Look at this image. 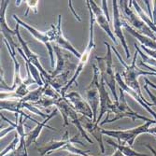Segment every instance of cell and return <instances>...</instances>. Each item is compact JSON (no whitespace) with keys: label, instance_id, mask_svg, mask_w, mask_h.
<instances>
[{"label":"cell","instance_id":"6da1fadb","mask_svg":"<svg viewBox=\"0 0 156 156\" xmlns=\"http://www.w3.org/2000/svg\"><path fill=\"white\" fill-rule=\"evenodd\" d=\"M104 44L107 47V52L106 55L103 57H98L95 56V60L98 64V69L100 77L104 80L105 83L108 86L110 91L112 92V94L114 96L115 102L119 100L116 93V76H114L113 72V63H112V54H111V46L108 43L107 41H104Z\"/></svg>","mask_w":156,"mask_h":156},{"label":"cell","instance_id":"7a4b0ae2","mask_svg":"<svg viewBox=\"0 0 156 156\" xmlns=\"http://www.w3.org/2000/svg\"><path fill=\"white\" fill-rule=\"evenodd\" d=\"M86 5L88 7V9H89V14H90V37H89V41H88V44L86 46V48L84 49L83 52L81 53V57L80 58V63L76 68V71L74 73V75L72 76V78L70 79V80H68V83L66 85V86L61 90V95L63 97L66 96V90L71 86V85L77 80L78 77L80 76V74L82 72V70L85 66V65L87 64L88 60H89V57L91 55V52L94 49L95 47V44H94V15L92 11V9H91V6H90V1L87 0L86 1Z\"/></svg>","mask_w":156,"mask_h":156},{"label":"cell","instance_id":"3957f363","mask_svg":"<svg viewBox=\"0 0 156 156\" xmlns=\"http://www.w3.org/2000/svg\"><path fill=\"white\" fill-rule=\"evenodd\" d=\"M124 117H128V118H132L133 120L136 119H142L145 120L147 122H151V120L144 118L142 116L138 115L137 113L134 112L126 103L125 97H124V92L120 89V98L119 100L114 102L112 104V106L109 108V112L107 114V118L104 120V122H102L100 124L104 125L105 123H109V122H113L121 118H124Z\"/></svg>","mask_w":156,"mask_h":156},{"label":"cell","instance_id":"277c9868","mask_svg":"<svg viewBox=\"0 0 156 156\" xmlns=\"http://www.w3.org/2000/svg\"><path fill=\"white\" fill-rule=\"evenodd\" d=\"M111 50L114 51V53L117 55V57L119 58L120 62L122 65H123L125 70L124 72L122 73V77L124 78L125 80V84L128 86L129 88L133 89L136 93H137V94L141 97V99L144 101V98L142 96V94H141V92H140V88H139V85H138V82H137V77L139 75H155L156 73H151V72H145V71H142V70L138 69L137 67H136V55H137V51L136 50V53H135V57H134V60H133V63L131 66H128L126 65L125 62L122 59L120 53L118 52V51L113 47L111 46ZM145 102V101H144ZM146 103V102H145ZM148 104V103H146ZM148 105H151V104H148Z\"/></svg>","mask_w":156,"mask_h":156},{"label":"cell","instance_id":"5b68a950","mask_svg":"<svg viewBox=\"0 0 156 156\" xmlns=\"http://www.w3.org/2000/svg\"><path fill=\"white\" fill-rule=\"evenodd\" d=\"M55 106H56V108L60 111V113L64 118V122H65L64 126H67L69 124V120H70V122L75 126H77V128L79 129L81 136L86 139L89 143L93 144V140L89 138L87 134L85 133L83 126L81 125V122L80 121V118L78 117V113L73 108V106L71 105V103H70L66 97L60 96L58 99H56Z\"/></svg>","mask_w":156,"mask_h":156},{"label":"cell","instance_id":"8992f818","mask_svg":"<svg viewBox=\"0 0 156 156\" xmlns=\"http://www.w3.org/2000/svg\"><path fill=\"white\" fill-rule=\"evenodd\" d=\"M12 18L15 20L16 23L20 24V26L22 25L23 27H24L25 29L29 31L30 34H32L38 41L42 42V43H43L46 46V48L48 49L49 54H50V57H51V66L53 68L54 67V56H53L54 51H53V46L51 44V42L54 41V39H55L56 32H57V27L54 26L53 24H51V29L47 33H41L40 31H38L37 29H36V28L32 27L31 25L25 23L17 15H15V14H13Z\"/></svg>","mask_w":156,"mask_h":156},{"label":"cell","instance_id":"52a82bcc","mask_svg":"<svg viewBox=\"0 0 156 156\" xmlns=\"http://www.w3.org/2000/svg\"><path fill=\"white\" fill-rule=\"evenodd\" d=\"M93 68H94V77L91 83L89 84V86L86 88V99L93 110L94 113L93 122L95 123L98 117L97 110L99 107V102H100V98H99V79H100V73H99V69L95 66V64H93Z\"/></svg>","mask_w":156,"mask_h":156},{"label":"cell","instance_id":"ba28073f","mask_svg":"<svg viewBox=\"0 0 156 156\" xmlns=\"http://www.w3.org/2000/svg\"><path fill=\"white\" fill-rule=\"evenodd\" d=\"M154 121L151 122H148L147 123L141 125L139 127H136V128L134 129H130V130H126V131H120V130H104L103 129V135H107L108 136L111 137H114L117 138L119 140V142L122 140L123 142H127L131 147L134 144V140L135 138L139 135V134H142L145 132H150L149 129V126L151 123H154Z\"/></svg>","mask_w":156,"mask_h":156},{"label":"cell","instance_id":"9c48e42d","mask_svg":"<svg viewBox=\"0 0 156 156\" xmlns=\"http://www.w3.org/2000/svg\"><path fill=\"white\" fill-rule=\"evenodd\" d=\"M19 27H20V24L16 23V26H15L16 36H17V37H18L19 42H20L21 45H22V50H23V51L24 52V55L26 56V58H27L28 61H29V63H31L32 65H34V66L39 70V72H40L41 75H42V79H44L45 80L49 81V80H51V75H50V74L46 71V70L43 68V66H41L38 55L36 54L35 52H33V51L29 49V47L27 46V43H26V42L23 39L22 36L20 35Z\"/></svg>","mask_w":156,"mask_h":156},{"label":"cell","instance_id":"30bf717a","mask_svg":"<svg viewBox=\"0 0 156 156\" xmlns=\"http://www.w3.org/2000/svg\"><path fill=\"white\" fill-rule=\"evenodd\" d=\"M65 97L71 103V105L73 106V108L76 110L77 113H80L82 116L87 117L91 120L94 119V113L90 105L88 104L87 100H84L79 93L71 92L68 94H66Z\"/></svg>","mask_w":156,"mask_h":156},{"label":"cell","instance_id":"8fae6325","mask_svg":"<svg viewBox=\"0 0 156 156\" xmlns=\"http://www.w3.org/2000/svg\"><path fill=\"white\" fill-rule=\"evenodd\" d=\"M9 4V0L2 1L1 13H0V27H1V34L4 37V39L8 41V43L9 44V47L12 50V51L15 52L17 43L14 41L13 36H16V31H15V29L11 30L10 28L8 26L7 22H6V10H7V8H8Z\"/></svg>","mask_w":156,"mask_h":156},{"label":"cell","instance_id":"7c38bea8","mask_svg":"<svg viewBox=\"0 0 156 156\" xmlns=\"http://www.w3.org/2000/svg\"><path fill=\"white\" fill-rule=\"evenodd\" d=\"M25 66H26V71H27V78L25 80L23 81V83L20 85L19 87H17V89L14 92H1V100H6L7 98L9 99H23L24 96H26L30 91H28V86H30L31 84L37 83L36 80H34V78L32 77L30 70H29V66H28L27 63H25Z\"/></svg>","mask_w":156,"mask_h":156},{"label":"cell","instance_id":"4fadbf2b","mask_svg":"<svg viewBox=\"0 0 156 156\" xmlns=\"http://www.w3.org/2000/svg\"><path fill=\"white\" fill-rule=\"evenodd\" d=\"M69 143H78V144L83 145V143L81 142V141L79 140L78 136H75L73 137H69L68 131H66L65 133V135L63 136V138L61 140H51L49 143H47L46 146L42 147V148H37V151H38L40 155L43 156V155L51 153L55 150L62 149L63 147H65L66 145H67Z\"/></svg>","mask_w":156,"mask_h":156},{"label":"cell","instance_id":"5bb4252c","mask_svg":"<svg viewBox=\"0 0 156 156\" xmlns=\"http://www.w3.org/2000/svg\"><path fill=\"white\" fill-rule=\"evenodd\" d=\"M90 6H91V9H92V11L94 15V20L97 22L98 25L100 26L102 29L108 34V36L111 38V40L114 42V44H118L117 43V40L115 38V36H114V33H113L110 29V24H109V21L108 20L107 16L105 15V13L103 11V9H101L99 8L95 1L92 0L90 1Z\"/></svg>","mask_w":156,"mask_h":156},{"label":"cell","instance_id":"9a60e30c","mask_svg":"<svg viewBox=\"0 0 156 156\" xmlns=\"http://www.w3.org/2000/svg\"><path fill=\"white\" fill-rule=\"evenodd\" d=\"M112 7H113V11H112L113 16L112 17H113V29H114V34L121 40V43H122V45L125 51V53H126V57H127V59H129V57H130L129 50H128V47H127L123 34L122 32V20L120 18V11L118 9V1L113 0Z\"/></svg>","mask_w":156,"mask_h":156},{"label":"cell","instance_id":"2e32d148","mask_svg":"<svg viewBox=\"0 0 156 156\" xmlns=\"http://www.w3.org/2000/svg\"><path fill=\"white\" fill-rule=\"evenodd\" d=\"M122 6H123V10H124V13L126 15V18L128 19V21L135 26L136 27V29L139 30L140 32H142L144 34H146L147 36H149L150 37H151L152 39H155V37L153 36L151 30L148 26H146L145 23H143L140 19H138V17H136V15L134 13V11L128 7L127 5V2L128 1H120Z\"/></svg>","mask_w":156,"mask_h":156},{"label":"cell","instance_id":"e0dca14e","mask_svg":"<svg viewBox=\"0 0 156 156\" xmlns=\"http://www.w3.org/2000/svg\"><path fill=\"white\" fill-rule=\"evenodd\" d=\"M105 85H106V83H105L104 80L100 77V79H99V98H100V111H99V115H98L97 121L95 122V124H97V125H99V122L101 121L102 116L105 114V113L109 112V108L113 104V102L111 101V99L109 98L108 93L106 90Z\"/></svg>","mask_w":156,"mask_h":156},{"label":"cell","instance_id":"ac0fdd59","mask_svg":"<svg viewBox=\"0 0 156 156\" xmlns=\"http://www.w3.org/2000/svg\"><path fill=\"white\" fill-rule=\"evenodd\" d=\"M80 122L83 124V127H85V129L88 133H90L96 140L97 142L99 143V147H100V151L101 153L105 152V147L103 144V139H102V136H103V129H101L99 125L95 124L93 120L87 118V117H84L82 116L81 118H80Z\"/></svg>","mask_w":156,"mask_h":156},{"label":"cell","instance_id":"d6986e66","mask_svg":"<svg viewBox=\"0 0 156 156\" xmlns=\"http://www.w3.org/2000/svg\"><path fill=\"white\" fill-rule=\"evenodd\" d=\"M61 22H62V15H59L58 16V23L56 25L57 27V32H56V36H55V39H54V42L56 43V45L60 46L61 48L72 52L77 58H80L81 57V53H80L73 46L72 44L70 43V42L64 37L63 35V32H62V28H61Z\"/></svg>","mask_w":156,"mask_h":156},{"label":"cell","instance_id":"ffe728a7","mask_svg":"<svg viewBox=\"0 0 156 156\" xmlns=\"http://www.w3.org/2000/svg\"><path fill=\"white\" fill-rule=\"evenodd\" d=\"M58 111H59V110H58L57 108H54V109L51 112V114L49 115L48 118L44 119V121L42 122H37V126L35 127V128H34L33 130H31L28 134H26V139H25V141H26V146H27V147H29L32 143H35V142H36V141H37V138L39 136V135H40L42 129H43L44 127L47 125V122H48L51 119H52L53 117H55L56 115H57Z\"/></svg>","mask_w":156,"mask_h":156},{"label":"cell","instance_id":"44dd1931","mask_svg":"<svg viewBox=\"0 0 156 156\" xmlns=\"http://www.w3.org/2000/svg\"><path fill=\"white\" fill-rule=\"evenodd\" d=\"M0 108L1 110H9L11 112H14L16 114H21L23 116H24L25 118L29 119L33 122H35L36 123L37 122V121L34 120L32 117L28 116L27 114L23 112V102L20 100V99H9V100H1V104H0Z\"/></svg>","mask_w":156,"mask_h":156},{"label":"cell","instance_id":"7402d4cb","mask_svg":"<svg viewBox=\"0 0 156 156\" xmlns=\"http://www.w3.org/2000/svg\"><path fill=\"white\" fill-rule=\"evenodd\" d=\"M4 43L6 44L7 48H8V51L11 56L12 58V61H13V65H14V74H13V77H14V80H13V83H12V86L9 87V92H14L17 87H19L20 85L23 83V80L22 79L21 77V74H20V64L18 63L17 61V58H16V55H15V52H13L12 50L10 49L9 47V44L8 43V41L4 39Z\"/></svg>","mask_w":156,"mask_h":156},{"label":"cell","instance_id":"603a6c76","mask_svg":"<svg viewBox=\"0 0 156 156\" xmlns=\"http://www.w3.org/2000/svg\"><path fill=\"white\" fill-rule=\"evenodd\" d=\"M73 69H75V67H70V68L66 69V71L63 72L62 74L57 75L54 78H51V80L49 81H47V80L46 81L50 84V86H51L56 92L61 93V90L68 83V81H67L68 76H69L70 72H71V70H73ZM42 80H44V79H42Z\"/></svg>","mask_w":156,"mask_h":156},{"label":"cell","instance_id":"cb8c5ba5","mask_svg":"<svg viewBox=\"0 0 156 156\" xmlns=\"http://www.w3.org/2000/svg\"><path fill=\"white\" fill-rule=\"evenodd\" d=\"M53 51L56 54V56H57V65H56V68L54 71L51 74V78H54L56 77L57 75H60L62 74L64 71V69H68L70 68L69 67V65L66 66V61L63 55V52H62V49L58 46V45H53ZM73 67H76V66H73Z\"/></svg>","mask_w":156,"mask_h":156},{"label":"cell","instance_id":"d4e9b609","mask_svg":"<svg viewBox=\"0 0 156 156\" xmlns=\"http://www.w3.org/2000/svg\"><path fill=\"white\" fill-rule=\"evenodd\" d=\"M115 76H116V82L119 84V87H120V89H122L123 92H127L128 94H131V95H132V96H133V97L136 99V100H137V101H138V102H139L141 105H142L144 108H147V109H148V110H149V111L151 113V114H152V115H153V116L156 118V114H155V113H154V112H153V111H152L151 108H149V107H148V104H146V103H145V102L142 100V99H141V97H140V96H139V95H138V94H136V92H135L133 89L129 88V87L127 86V85H126V84H125V83L122 81L121 74H120V73H116V75H115Z\"/></svg>","mask_w":156,"mask_h":156},{"label":"cell","instance_id":"484cf974","mask_svg":"<svg viewBox=\"0 0 156 156\" xmlns=\"http://www.w3.org/2000/svg\"><path fill=\"white\" fill-rule=\"evenodd\" d=\"M122 24L126 28V30L128 31L131 35H133L134 37H136L140 42H142V43H143L144 45H146V46H148V47H151V49H155V50H156V42H155L154 40H152V39L149 38V37H144V36H142V35H140V34L136 33V32L133 29V28H132L131 26H129V24L127 23L125 21H123V20H122Z\"/></svg>","mask_w":156,"mask_h":156},{"label":"cell","instance_id":"4316f807","mask_svg":"<svg viewBox=\"0 0 156 156\" xmlns=\"http://www.w3.org/2000/svg\"><path fill=\"white\" fill-rule=\"evenodd\" d=\"M17 51H19V53L22 55V57L24 59L25 63H27L28 66H29L30 73H31L32 77L34 78V80H36V82L39 85V87L44 86V84H45V83H44L43 80H42V75H41V73L39 72V70H38V69L34 66V65H32L31 63H29V61L27 60L26 56L24 55V52L23 51V50H22L21 48H17Z\"/></svg>","mask_w":156,"mask_h":156},{"label":"cell","instance_id":"83f0119b","mask_svg":"<svg viewBox=\"0 0 156 156\" xmlns=\"http://www.w3.org/2000/svg\"><path fill=\"white\" fill-rule=\"evenodd\" d=\"M107 142L109 144V145H111L112 147H114V148H116L118 151H120L124 156H147V155H144V154H139V153H137V152H136V151H134L133 150H131L129 147H126V146H123V145H122V144H116V143H114L113 141H111V140H109V139H108L107 140Z\"/></svg>","mask_w":156,"mask_h":156},{"label":"cell","instance_id":"f1b7e54d","mask_svg":"<svg viewBox=\"0 0 156 156\" xmlns=\"http://www.w3.org/2000/svg\"><path fill=\"white\" fill-rule=\"evenodd\" d=\"M26 149H27V146H26L25 139L21 138L18 148H16L15 150H13L12 151L9 152L8 154H6L4 156H28Z\"/></svg>","mask_w":156,"mask_h":156},{"label":"cell","instance_id":"f546056e","mask_svg":"<svg viewBox=\"0 0 156 156\" xmlns=\"http://www.w3.org/2000/svg\"><path fill=\"white\" fill-rule=\"evenodd\" d=\"M55 102H56V99H53V98L44 94L37 102H36L32 105L37 106V108H46V107H51L52 105H55Z\"/></svg>","mask_w":156,"mask_h":156},{"label":"cell","instance_id":"4dcf8cb0","mask_svg":"<svg viewBox=\"0 0 156 156\" xmlns=\"http://www.w3.org/2000/svg\"><path fill=\"white\" fill-rule=\"evenodd\" d=\"M20 140H21V138H20L19 135H18L17 133H15V136H14V139L12 140V142H11L6 149H4V150L1 151V154H0V156H4V155L8 154L9 152L12 151L13 150H15V149H16V146H17V144H18V142H20Z\"/></svg>","mask_w":156,"mask_h":156},{"label":"cell","instance_id":"1f68e13d","mask_svg":"<svg viewBox=\"0 0 156 156\" xmlns=\"http://www.w3.org/2000/svg\"><path fill=\"white\" fill-rule=\"evenodd\" d=\"M131 3H132L134 6H135V8L136 9V10H137V11H138V13H139V15L141 16V18H142V19H143V20H144V21H145V22H146V23H148V24H149V25H150V26L152 28L153 30H155V31H156V27H155V26H154V25H153V24L151 23V21H150V20H149V19L146 17V15H145V14L143 13V11L141 10V9L139 8L138 4H137L136 1H131Z\"/></svg>","mask_w":156,"mask_h":156},{"label":"cell","instance_id":"d6a6232c","mask_svg":"<svg viewBox=\"0 0 156 156\" xmlns=\"http://www.w3.org/2000/svg\"><path fill=\"white\" fill-rule=\"evenodd\" d=\"M25 3H26L27 6H28L27 10H26V12H25V16H27L28 12H29V10H31V9H33L35 13H37V4H38V1H37V0H34V1H25Z\"/></svg>","mask_w":156,"mask_h":156},{"label":"cell","instance_id":"836d02e7","mask_svg":"<svg viewBox=\"0 0 156 156\" xmlns=\"http://www.w3.org/2000/svg\"><path fill=\"white\" fill-rule=\"evenodd\" d=\"M102 8H103V11L105 13V15L107 16L108 20L110 22V18H109V15H108V7H107V1H106V0H103V1H102Z\"/></svg>","mask_w":156,"mask_h":156},{"label":"cell","instance_id":"e575fe53","mask_svg":"<svg viewBox=\"0 0 156 156\" xmlns=\"http://www.w3.org/2000/svg\"><path fill=\"white\" fill-rule=\"evenodd\" d=\"M142 48L149 53V54H151V56H153V57H155L156 58V51H151V50H149V49H147L146 47H144L143 45H142Z\"/></svg>","mask_w":156,"mask_h":156},{"label":"cell","instance_id":"d590c367","mask_svg":"<svg viewBox=\"0 0 156 156\" xmlns=\"http://www.w3.org/2000/svg\"><path fill=\"white\" fill-rule=\"evenodd\" d=\"M145 89L147 90L148 94H150V96H151V97L152 98V100L154 101V103H155V105H156V97H155V96H153V95H152V94H151V92H150V91L148 90V88H147V85H145Z\"/></svg>","mask_w":156,"mask_h":156},{"label":"cell","instance_id":"8d00e7d4","mask_svg":"<svg viewBox=\"0 0 156 156\" xmlns=\"http://www.w3.org/2000/svg\"><path fill=\"white\" fill-rule=\"evenodd\" d=\"M112 156H124V155H123L120 151H118V150H117L114 153L112 154Z\"/></svg>","mask_w":156,"mask_h":156},{"label":"cell","instance_id":"74e56055","mask_svg":"<svg viewBox=\"0 0 156 156\" xmlns=\"http://www.w3.org/2000/svg\"><path fill=\"white\" fill-rule=\"evenodd\" d=\"M145 81H146V82H147L148 84H150V85H151V86H152V87H154V88L156 89V86H155V85H154V84H152L151 82H150V81H149V80H148L147 79H145Z\"/></svg>","mask_w":156,"mask_h":156},{"label":"cell","instance_id":"f35d334b","mask_svg":"<svg viewBox=\"0 0 156 156\" xmlns=\"http://www.w3.org/2000/svg\"><path fill=\"white\" fill-rule=\"evenodd\" d=\"M66 156H81V155H77V154H73V153H71V154L66 155Z\"/></svg>","mask_w":156,"mask_h":156}]
</instances>
